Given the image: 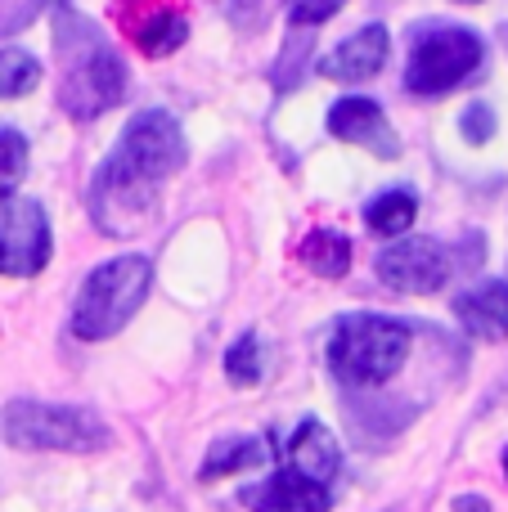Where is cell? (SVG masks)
I'll return each mask as SVG.
<instances>
[{
    "mask_svg": "<svg viewBox=\"0 0 508 512\" xmlns=\"http://www.w3.org/2000/svg\"><path fill=\"white\" fill-rule=\"evenodd\" d=\"M185 167V135L180 122L162 108L140 113L108 162L99 167L95 189H90V216L104 234L131 239L144 221H149L153 203H158L162 180H171Z\"/></svg>",
    "mask_w": 508,
    "mask_h": 512,
    "instance_id": "obj_1",
    "label": "cell"
},
{
    "mask_svg": "<svg viewBox=\"0 0 508 512\" xmlns=\"http://www.w3.org/2000/svg\"><path fill=\"white\" fill-rule=\"evenodd\" d=\"M54 50H59V68H63L59 72V104L68 117L90 122V117L108 113L113 104H122L126 68L90 18L72 14V9H59V14H54Z\"/></svg>",
    "mask_w": 508,
    "mask_h": 512,
    "instance_id": "obj_2",
    "label": "cell"
},
{
    "mask_svg": "<svg viewBox=\"0 0 508 512\" xmlns=\"http://www.w3.org/2000/svg\"><path fill=\"white\" fill-rule=\"evenodd\" d=\"M410 360V328L387 315H347L329 337V373L342 387H378Z\"/></svg>",
    "mask_w": 508,
    "mask_h": 512,
    "instance_id": "obj_3",
    "label": "cell"
},
{
    "mask_svg": "<svg viewBox=\"0 0 508 512\" xmlns=\"http://www.w3.org/2000/svg\"><path fill=\"white\" fill-rule=\"evenodd\" d=\"M153 288V265L144 256H117L86 274L77 301H72V333L81 342H104V337L122 333L144 306Z\"/></svg>",
    "mask_w": 508,
    "mask_h": 512,
    "instance_id": "obj_4",
    "label": "cell"
},
{
    "mask_svg": "<svg viewBox=\"0 0 508 512\" xmlns=\"http://www.w3.org/2000/svg\"><path fill=\"white\" fill-rule=\"evenodd\" d=\"M5 441L14 450L90 454L108 441V427L90 409L45 405V400H14V405H5Z\"/></svg>",
    "mask_w": 508,
    "mask_h": 512,
    "instance_id": "obj_5",
    "label": "cell"
},
{
    "mask_svg": "<svg viewBox=\"0 0 508 512\" xmlns=\"http://www.w3.org/2000/svg\"><path fill=\"white\" fill-rule=\"evenodd\" d=\"M482 36L468 27H437V32L419 36L405 63V90L419 99L450 95L455 86H464L477 68H482Z\"/></svg>",
    "mask_w": 508,
    "mask_h": 512,
    "instance_id": "obj_6",
    "label": "cell"
},
{
    "mask_svg": "<svg viewBox=\"0 0 508 512\" xmlns=\"http://www.w3.org/2000/svg\"><path fill=\"white\" fill-rule=\"evenodd\" d=\"M50 261V216L36 198L0 194V274H27L45 270Z\"/></svg>",
    "mask_w": 508,
    "mask_h": 512,
    "instance_id": "obj_7",
    "label": "cell"
},
{
    "mask_svg": "<svg viewBox=\"0 0 508 512\" xmlns=\"http://www.w3.org/2000/svg\"><path fill=\"white\" fill-rule=\"evenodd\" d=\"M378 279L396 292H410V297H428L441 283L450 279V256L437 239H419V234H396V243H387L378 252Z\"/></svg>",
    "mask_w": 508,
    "mask_h": 512,
    "instance_id": "obj_8",
    "label": "cell"
},
{
    "mask_svg": "<svg viewBox=\"0 0 508 512\" xmlns=\"http://www.w3.org/2000/svg\"><path fill=\"white\" fill-rule=\"evenodd\" d=\"M243 508L252 512H329L333 508V481L315 477V472L284 463L270 481L257 490H243Z\"/></svg>",
    "mask_w": 508,
    "mask_h": 512,
    "instance_id": "obj_9",
    "label": "cell"
},
{
    "mask_svg": "<svg viewBox=\"0 0 508 512\" xmlns=\"http://www.w3.org/2000/svg\"><path fill=\"white\" fill-rule=\"evenodd\" d=\"M122 27L153 59L171 54L189 36V18L180 9V0H122Z\"/></svg>",
    "mask_w": 508,
    "mask_h": 512,
    "instance_id": "obj_10",
    "label": "cell"
},
{
    "mask_svg": "<svg viewBox=\"0 0 508 512\" xmlns=\"http://www.w3.org/2000/svg\"><path fill=\"white\" fill-rule=\"evenodd\" d=\"M329 135H338L347 144H365L378 158H396L401 153V140L387 126V113L365 95H347L329 108Z\"/></svg>",
    "mask_w": 508,
    "mask_h": 512,
    "instance_id": "obj_11",
    "label": "cell"
},
{
    "mask_svg": "<svg viewBox=\"0 0 508 512\" xmlns=\"http://www.w3.org/2000/svg\"><path fill=\"white\" fill-rule=\"evenodd\" d=\"M392 54V36H387L383 23H369L360 32H351L342 45H333L320 59V72L329 81H369Z\"/></svg>",
    "mask_w": 508,
    "mask_h": 512,
    "instance_id": "obj_12",
    "label": "cell"
},
{
    "mask_svg": "<svg viewBox=\"0 0 508 512\" xmlns=\"http://www.w3.org/2000/svg\"><path fill=\"white\" fill-rule=\"evenodd\" d=\"M455 315L464 324L468 337L477 342H504L508 337V283L491 279V283H477L473 292L455 301Z\"/></svg>",
    "mask_w": 508,
    "mask_h": 512,
    "instance_id": "obj_13",
    "label": "cell"
},
{
    "mask_svg": "<svg viewBox=\"0 0 508 512\" xmlns=\"http://www.w3.org/2000/svg\"><path fill=\"white\" fill-rule=\"evenodd\" d=\"M284 463H297V468L315 472V477H324V481H338L342 450H338V441L329 436V427H324L320 418H306V423L293 432V441H288Z\"/></svg>",
    "mask_w": 508,
    "mask_h": 512,
    "instance_id": "obj_14",
    "label": "cell"
},
{
    "mask_svg": "<svg viewBox=\"0 0 508 512\" xmlns=\"http://www.w3.org/2000/svg\"><path fill=\"white\" fill-rule=\"evenodd\" d=\"M414 216H419V198H414L410 189H387V194H378L374 203L365 207V225L374 234H387V239L410 234Z\"/></svg>",
    "mask_w": 508,
    "mask_h": 512,
    "instance_id": "obj_15",
    "label": "cell"
},
{
    "mask_svg": "<svg viewBox=\"0 0 508 512\" xmlns=\"http://www.w3.org/2000/svg\"><path fill=\"white\" fill-rule=\"evenodd\" d=\"M297 256H302V265H311L315 274L338 279L351 265V243H347V234H338V230H311L306 243L297 248Z\"/></svg>",
    "mask_w": 508,
    "mask_h": 512,
    "instance_id": "obj_16",
    "label": "cell"
},
{
    "mask_svg": "<svg viewBox=\"0 0 508 512\" xmlns=\"http://www.w3.org/2000/svg\"><path fill=\"white\" fill-rule=\"evenodd\" d=\"M261 463H266V445L257 436H234V441L212 445L198 477L212 481V477H230V472H243V468H261Z\"/></svg>",
    "mask_w": 508,
    "mask_h": 512,
    "instance_id": "obj_17",
    "label": "cell"
},
{
    "mask_svg": "<svg viewBox=\"0 0 508 512\" xmlns=\"http://www.w3.org/2000/svg\"><path fill=\"white\" fill-rule=\"evenodd\" d=\"M225 373H230L234 387H257L261 373H266V351H261L257 333H243L239 342L225 351Z\"/></svg>",
    "mask_w": 508,
    "mask_h": 512,
    "instance_id": "obj_18",
    "label": "cell"
},
{
    "mask_svg": "<svg viewBox=\"0 0 508 512\" xmlns=\"http://www.w3.org/2000/svg\"><path fill=\"white\" fill-rule=\"evenodd\" d=\"M41 81V63L27 50H0V99H18Z\"/></svg>",
    "mask_w": 508,
    "mask_h": 512,
    "instance_id": "obj_19",
    "label": "cell"
},
{
    "mask_svg": "<svg viewBox=\"0 0 508 512\" xmlns=\"http://www.w3.org/2000/svg\"><path fill=\"white\" fill-rule=\"evenodd\" d=\"M23 171H27V140H23V131L0 126V194H9V189L23 180Z\"/></svg>",
    "mask_w": 508,
    "mask_h": 512,
    "instance_id": "obj_20",
    "label": "cell"
},
{
    "mask_svg": "<svg viewBox=\"0 0 508 512\" xmlns=\"http://www.w3.org/2000/svg\"><path fill=\"white\" fill-rule=\"evenodd\" d=\"M342 5H347V0H288V18H293V23L315 27V23H324V18L338 14Z\"/></svg>",
    "mask_w": 508,
    "mask_h": 512,
    "instance_id": "obj_21",
    "label": "cell"
},
{
    "mask_svg": "<svg viewBox=\"0 0 508 512\" xmlns=\"http://www.w3.org/2000/svg\"><path fill=\"white\" fill-rule=\"evenodd\" d=\"M491 135H495V113L486 104H473L464 113V140L468 144H486Z\"/></svg>",
    "mask_w": 508,
    "mask_h": 512,
    "instance_id": "obj_22",
    "label": "cell"
},
{
    "mask_svg": "<svg viewBox=\"0 0 508 512\" xmlns=\"http://www.w3.org/2000/svg\"><path fill=\"white\" fill-rule=\"evenodd\" d=\"M216 5H221L225 14L234 18V23H252V14H257L261 0H216Z\"/></svg>",
    "mask_w": 508,
    "mask_h": 512,
    "instance_id": "obj_23",
    "label": "cell"
},
{
    "mask_svg": "<svg viewBox=\"0 0 508 512\" xmlns=\"http://www.w3.org/2000/svg\"><path fill=\"white\" fill-rule=\"evenodd\" d=\"M455 512H491L486 499H455Z\"/></svg>",
    "mask_w": 508,
    "mask_h": 512,
    "instance_id": "obj_24",
    "label": "cell"
},
{
    "mask_svg": "<svg viewBox=\"0 0 508 512\" xmlns=\"http://www.w3.org/2000/svg\"><path fill=\"white\" fill-rule=\"evenodd\" d=\"M455 5H477V0H455Z\"/></svg>",
    "mask_w": 508,
    "mask_h": 512,
    "instance_id": "obj_25",
    "label": "cell"
},
{
    "mask_svg": "<svg viewBox=\"0 0 508 512\" xmlns=\"http://www.w3.org/2000/svg\"><path fill=\"white\" fill-rule=\"evenodd\" d=\"M504 472H508V450H504Z\"/></svg>",
    "mask_w": 508,
    "mask_h": 512,
    "instance_id": "obj_26",
    "label": "cell"
}]
</instances>
